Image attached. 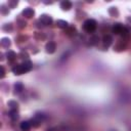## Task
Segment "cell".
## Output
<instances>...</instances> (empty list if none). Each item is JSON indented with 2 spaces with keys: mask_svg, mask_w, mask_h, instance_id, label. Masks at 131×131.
Here are the masks:
<instances>
[{
  "mask_svg": "<svg viewBox=\"0 0 131 131\" xmlns=\"http://www.w3.org/2000/svg\"><path fill=\"white\" fill-rule=\"evenodd\" d=\"M33 69V66H32V62L31 61H25L23 63H19V64H15L11 71L14 75H23V74H26L28 72H30L31 70Z\"/></svg>",
  "mask_w": 131,
  "mask_h": 131,
  "instance_id": "cell-1",
  "label": "cell"
},
{
  "mask_svg": "<svg viewBox=\"0 0 131 131\" xmlns=\"http://www.w3.org/2000/svg\"><path fill=\"white\" fill-rule=\"evenodd\" d=\"M96 27H97V24H96V21H95L94 19H92V18L86 19V20L84 21V24H83V29H84L86 32H88V33L94 32V31L96 30Z\"/></svg>",
  "mask_w": 131,
  "mask_h": 131,
  "instance_id": "cell-2",
  "label": "cell"
},
{
  "mask_svg": "<svg viewBox=\"0 0 131 131\" xmlns=\"http://www.w3.org/2000/svg\"><path fill=\"white\" fill-rule=\"evenodd\" d=\"M39 21L43 26H50L53 20H52V17L50 15H48V14H42L40 16V18H39Z\"/></svg>",
  "mask_w": 131,
  "mask_h": 131,
  "instance_id": "cell-3",
  "label": "cell"
},
{
  "mask_svg": "<svg viewBox=\"0 0 131 131\" xmlns=\"http://www.w3.org/2000/svg\"><path fill=\"white\" fill-rule=\"evenodd\" d=\"M55 49H56V44H55V42L49 41V42L46 43V45H45V50H46L47 53L52 54V53L55 52Z\"/></svg>",
  "mask_w": 131,
  "mask_h": 131,
  "instance_id": "cell-4",
  "label": "cell"
},
{
  "mask_svg": "<svg viewBox=\"0 0 131 131\" xmlns=\"http://www.w3.org/2000/svg\"><path fill=\"white\" fill-rule=\"evenodd\" d=\"M123 29H124V26L122 24H120V23H117V24H114V26L112 28V32L114 34H116V35H121Z\"/></svg>",
  "mask_w": 131,
  "mask_h": 131,
  "instance_id": "cell-5",
  "label": "cell"
},
{
  "mask_svg": "<svg viewBox=\"0 0 131 131\" xmlns=\"http://www.w3.org/2000/svg\"><path fill=\"white\" fill-rule=\"evenodd\" d=\"M21 14H23L25 17H27V18H31V17L34 16V14H35V10H34L33 8H31V7H26V8L23 10Z\"/></svg>",
  "mask_w": 131,
  "mask_h": 131,
  "instance_id": "cell-6",
  "label": "cell"
},
{
  "mask_svg": "<svg viewBox=\"0 0 131 131\" xmlns=\"http://www.w3.org/2000/svg\"><path fill=\"white\" fill-rule=\"evenodd\" d=\"M72 6H73V4H72V2L69 1V0H63V1L60 2V8H61L62 10L68 11V10H70V9L72 8Z\"/></svg>",
  "mask_w": 131,
  "mask_h": 131,
  "instance_id": "cell-7",
  "label": "cell"
},
{
  "mask_svg": "<svg viewBox=\"0 0 131 131\" xmlns=\"http://www.w3.org/2000/svg\"><path fill=\"white\" fill-rule=\"evenodd\" d=\"M102 43L105 47H110L112 44H113V38L112 36L110 35H104L103 38H102Z\"/></svg>",
  "mask_w": 131,
  "mask_h": 131,
  "instance_id": "cell-8",
  "label": "cell"
},
{
  "mask_svg": "<svg viewBox=\"0 0 131 131\" xmlns=\"http://www.w3.org/2000/svg\"><path fill=\"white\" fill-rule=\"evenodd\" d=\"M19 127H20V130H21V131H29V130L31 129L32 125H31L30 121H24V122L20 123Z\"/></svg>",
  "mask_w": 131,
  "mask_h": 131,
  "instance_id": "cell-9",
  "label": "cell"
},
{
  "mask_svg": "<svg viewBox=\"0 0 131 131\" xmlns=\"http://www.w3.org/2000/svg\"><path fill=\"white\" fill-rule=\"evenodd\" d=\"M8 116H9V118L12 120V121H16L17 119H18V111L17 110H10L9 112H8Z\"/></svg>",
  "mask_w": 131,
  "mask_h": 131,
  "instance_id": "cell-10",
  "label": "cell"
},
{
  "mask_svg": "<svg viewBox=\"0 0 131 131\" xmlns=\"http://www.w3.org/2000/svg\"><path fill=\"white\" fill-rule=\"evenodd\" d=\"M13 88H14V93L18 94V93L23 92V90H24V85H23L21 82H16V83L14 84Z\"/></svg>",
  "mask_w": 131,
  "mask_h": 131,
  "instance_id": "cell-11",
  "label": "cell"
},
{
  "mask_svg": "<svg viewBox=\"0 0 131 131\" xmlns=\"http://www.w3.org/2000/svg\"><path fill=\"white\" fill-rule=\"evenodd\" d=\"M0 43H1V46L4 47V48H8V47L11 45V41H10V39H9V38H6V37L2 38L1 41H0Z\"/></svg>",
  "mask_w": 131,
  "mask_h": 131,
  "instance_id": "cell-12",
  "label": "cell"
},
{
  "mask_svg": "<svg viewBox=\"0 0 131 131\" xmlns=\"http://www.w3.org/2000/svg\"><path fill=\"white\" fill-rule=\"evenodd\" d=\"M56 25H57V27L60 28V29H68V28H69L68 21L62 20V19H57V20H56Z\"/></svg>",
  "mask_w": 131,
  "mask_h": 131,
  "instance_id": "cell-13",
  "label": "cell"
},
{
  "mask_svg": "<svg viewBox=\"0 0 131 131\" xmlns=\"http://www.w3.org/2000/svg\"><path fill=\"white\" fill-rule=\"evenodd\" d=\"M34 118H35L36 120H38L40 123H43V122L46 120V116H45V114H43V113H36L35 116H34Z\"/></svg>",
  "mask_w": 131,
  "mask_h": 131,
  "instance_id": "cell-14",
  "label": "cell"
},
{
  "mask_svg": "<svg viewBox=\"0 0 131 131\" xmlns=\"http://www.w3.org/2000/svg\"><path fill=\"white\" fill-rule=\"evenodd\" d=\"M89 43H90V45L96 46V45L99 43V37H98V36H96V35H93V36L89 39Z\"/></svg>",
  "mask_w": 131,
  "mask_h": 131,
  "instance_id": "cell-15",
  "label": "cell"
},
{
  "mask_svg": "<svg viewBox=\"0 0 131 131\" xmlns=\"http://www.w3.org/2000/svg\"><path fill=\"white\" fill-rule=\"evenodd\" d=\"M108 13H110L111 16L117 17L119 15V10L117 9V7H110L108 8Z\"/></svg>",
  "mask_w": 131,
  "mask_h": 131,
  "instance_id": "cell-16",
  "label": "cell"
},
{
  "mask_svg": "<svg viewBox=\"0 0 131 131\" xmlns=\"http://www.w3.org/2000/svg\"><path fill=\"white\" fill-rule=\"evenodd\" d=\"M6 57H7V59H8L9 61H12V60H14V59H15L16 54H15V52H14V51L9 50V51L6 53Z\"/></svg>",
  "mask_w": 131,
  "mask_h": 131,
  "instance_id": "cell-17",
  "label": "cell"
},
{
  "mask_svg": "<svg viewBox=\"0 0 131 131\" xmlns=\"http://www.w3.org/2000/svg\"><path fill=\"white\" fill-rule=\"evenodd\" d=\"M7 104L10 107V110H17L18 108V102H16L15 100H9Z\"/></svg>",
  "mask_w": 131,
  "mask_h": 131,
  "instance_id": "cell-18",
  "label": "cell"
},
{
  "mask_svg": "<svg viewBox=\"0 0 131 131\" xmlns=\"http://www.w3.org/2000/svg\"><path fill=\"white\" fill-rule=\"evenodd\" d=\"M30 123H31V125H32L33 127H35V128L39 127V126H40V125L42 124V123H40V122H39L38 120H36L35 118H33V119H32V120L30 121Z\"/></svg>",
  "mask_w": 131,
  "mask_h": 131,
  "instance_id": "cell-19",
  "label": "cell"
},
{
  "mask_svg": "<svg viewBox=\"0 0 131 131\" xmlns=\"http://www.w3.org/2000/svg\"><path fill=\"white\" fill-rule=\"evenodd\" d=\"M2 29H3L5 32H11V31H12V25H11V24H5V25H3Z\"/></svg>",
  "mask_w": 131,
  "mask_h": 131,
  "instance_id": "cell-20",
  "label": "cell"
},
{
  "mask_svg": "<svg viewBox=\"0 0 131 131\" xmlns=\"http://www.w3.org/2000/svg\"><path fill=\"white\" fill-rule=\"evenodd\" d=\"M121 35H122L123 39H127V38L129 37V31L127 30V28H125V27H124V29H123V31H122V33H121Z\"/></svg>",
  "mask_w": 131,
  "mask_h": 131,
  "instance_id": "cell-21",
  "label": "cell"
},
{
  "mask_svg": "<svg viewBox=\"0 0 131 131\" xmlns=\"http://www.w3.org/2000/svg\"><path fill=\"white\" fill-rule=\"evenodd\" d=\"M7 4H8V6H9L10 8H14V7L18 4V2H17L16 0H10V1H8Z\"/></svg>",
  "mask_w": 131,
  "mask_h": 131,
  "instance_id": "cell-22",
  "label": "cell"
},
{
  "mask_svg": "<svg viewBox=\"0 0 131 131\" xmlns=\"http://www.w3.org/2000/svg\"><path fill=\"white\" fill-rule=\"evenodd\" d=\"M67 34L68 35H75L76 34V29L74 27H69L67 30Z\"/></svg>",
  "mask_w": 131,
  "mask_h": 131,
  "instance_id": "cell-23",
  "label": "cell"
},
{
  "mask_svg": "<svg viewBox=\"0 0 131 131\" xmlns=\"http://www.w3.org/2000/svg\"><path fill=\"white\" fill-rule=\"evenodd\" d=\"M0 10H1V12H2L3 14H7V13L9 12V11H8V8H6V7H5V5H1Z\"/></svg>",
  "mask_w": 131,
  "mask_h": 131,
  "instance_id": "cell-24",
  "label": "cell"
},
{
  "mask_svg": "<svg viewBox=\"0 0 131 131\" xmlns=\"http://www.w3.org/2000/svg\"><path fill=\"white\" fill-rule=\"evenodd\" d=\"M0 70H1V76H0V78H1V79H3V78H4V76H5V71H4V68L1 66V67H0Z\"/></svg>",
  "mask_w": 131,
  "mask_h": 131,
  "instance_id": "cell-25",
  "label": "cell"
},
{
  "mask_svg": "<svg viewBox=\"0 0 131 131\" xmlns=\"http://www.w3.org/2000/svg\"><path fill=\"white\" fill-rule=\"evenodd\" d=\"M18 23L20 24V25H19V28H25V27L27 26L26 21H21V20H18Z\"/></svg>",
  "mask_w": 131,
  "mask_h": 131,
  "instance_id": "cell-26",
  "label": "cell"
},
{
  "mask_svg": "<svg viewBox=\"0 0 131 131\" xmlns=\"http://www.w3.org/2000/svg\"><path fill=\"white\" fill-rule=\"evenodd\" d=\"M111 131H116V130H111Z\"/></svg>",
  "mask_w": 131,
  "mask_h": 131,
  "instance_id": "cell-27",
  "label": "cell"
}]
</instances>
